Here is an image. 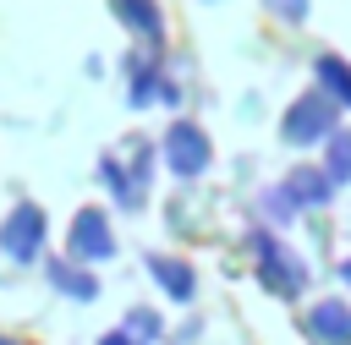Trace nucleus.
Returning <instances> with one entry per match:
<instances>
[{
  "label": "nucleus",
  "mask_w": 351,
  "mask_h": 345,
  "mask_svg": "<svg viewBox=\"0 0 351 345\" xmlns=\"http://www.w3.org/2000/svg\"><path fill=\"white\" fill-rule=\"evenodd\" d=\"M33 230H38V214H33V208H22V219L5 230V241H11L16 252H33Z\"/></svg>",
  "instance_id": "nucleus-2"
},
{
  "label": "nucleus",
  "mask_w": 351,
  "mask_h": 345,
  "mask_svg": "<svg viewBox=\"0 0 351 345\" xmlns=\"http://www.w3.org/2000/svg\"><path fill=\"white\" fill-rule=\"evenodd\" d=\"M170 159L181 164V175H192V170L203 164V142H197L192 131H176V137H170Z\"/></svg>",
  "instance_id": "nucleus-1"
}]
</instances>
